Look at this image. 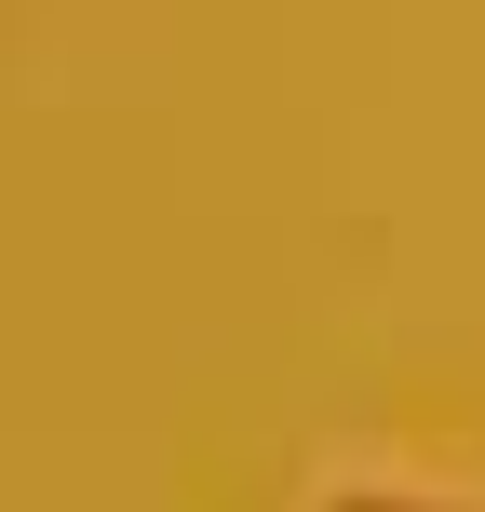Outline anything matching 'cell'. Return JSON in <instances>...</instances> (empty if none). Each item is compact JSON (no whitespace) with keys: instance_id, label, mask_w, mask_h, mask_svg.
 <instances>
[{"instance_id":"1","label":"cell","mask_w":485,"mask_h":512,"mask_svg":"<svg viewBox=\"0 0 485 512\" xmlns=\"http://www.w3.org/2000/svg\"><path fill=\"white\" fill-rule=\"evenodd\" d=\"M351 512H364V499H351Z\"/></svg>"}]
</instances>
